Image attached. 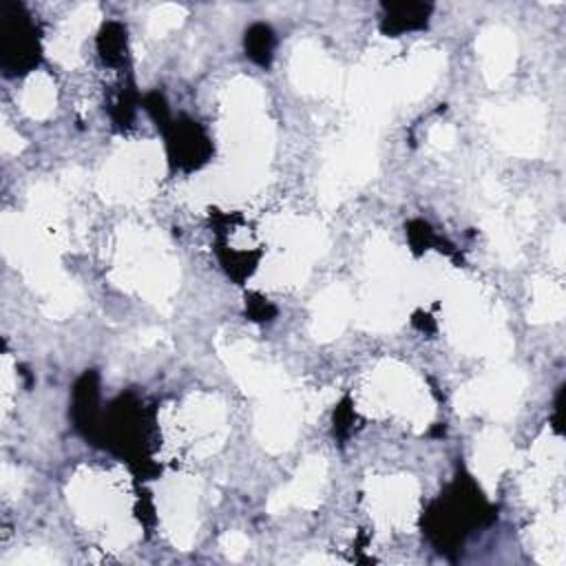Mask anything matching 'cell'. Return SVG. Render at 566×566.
I'll list each match as a JSON object with an SVG mask.
<instances>
[{"label":"cell","instance_id":"4316f807","mask_svg":"<svg viewBox=\"0 0 566 566\" xmlns=\"http://www.w3.org/2000/svg\"><path fill=\"white\" fill-rule=\"evenodd\" d=\"M221 548H223V553H226L230 559H241V557L248 553L250 542H248V537H245L243 533H239V531H228V533L221 537Z\"/></svg>","mask_w":566,"mask_h":566},{"label":"cell","instance_id":"9c48e42d","mask_svg":"<svg viewBox=\"0 0 566 566\" xmlns=\"http://www.w3.org/2000/svg\"><path fill=\"white\" fill-rule=\"evenodd\" d=\"M482 119L497 146L513 155H533L544 137V111L533 99L489 106Z\"/></svg>","mask_w":566,"mask_h":566},{"label":"cell","instance_id":"ffe728a7","mask_svg":"<svg viewBox=\"0 0 566 566\" xmlns=\"http://www.w3.org/2000/svg\"><path fill=\"white\" fill-rule=\"evenodd\" d=\"M99 18L97 4L77 7L69 20L60 27V31L49 42V55L62 66H75L80 60V46L88 31L95 27Z\"/></svg>","mask_w":566,"mask_h":566},{"label":"cell","instance_id":"d6986e66","mask_svg":"<svg viewBox=\"0 0 566 566\" xmlns=\"http://www.w3.org/2000/svg\"><path fill=\"white\" fill-rule=\"evenodd\" d=\"M354 303H352V294L345 285L334 283L329 287H325L316 301H314V310H312V334L316 340H332L336 336H340V332L345 329L349 316H352Z\"/></svg>","mask_w":566,"mask_h":566},{"label":"cell","instance_id":"2e32d148","mask_svg":"<svg viewBox=\"0 0 566 566\" xmlns=\"http://www.w3.org/2000/svg\"><path fill=\"white\" fill-rule=\"evenodd\" d=\"M513 464V444L509 436L497 429L489 427L480 433L473 447V471L482 486L491 493L502 478V473Z\"/></svg>","mask_w":566,"mask_h":566},{"label":"cell","instance_id":"f1b7e54d","mask_svg":"<svg viewBox=\"0 0 566 566\" xmlns=\"http://www.w3.org/2000/svg\"><path fill=\"white\" fill-rule=\"evenodd\" d=\"M548 252H551V259L553 263L562 270L564 268V259H566V232H564V226H557L551 241H548Z\"/></svg>","mask_w":566,"mask_h":566},{"label":"cell","instance_id":"83f0119b","mask_svg":"<svg viewBox=\"0 0 566 566\" xmlns=\"http://www.w3.org/2000/svg\"><path fill=\"white\" fill-rule=\"evenodd\" d=\"M455 142V130L449 124H436L429 130V146L436 150H449Z\"/></svg>","mask_w":566,"mask_h":566},{"label":"cell","instance_id":"7c38bea8","mask_svg":"<svg viewBox=\"0 0 566 566\" xmlns=\"http://www.w3.org/2000/svg\"><path fill=\"white\" fill-rule=\"evenodd\" d=\"M367 502L376 522L385 528H405L418 509V484L409 475H382L367 482Z\"/></svg>","mask_w":566,"mask_h":566},{"label":"cell","instance_id":"4dcf8cb0","mask_svg":"<svg viewBox=\"0 0 566 566\" xmlns=\"http://www.w3.org/2000/svg\"><path fill=\"white\" fill-rule=\"evenodd\" d=\"M0 139H2V148L7 150V153H15V150H20L22 148V139L18 137V135H13L11 133V128L4 124L2 126V135H0Z\"/></svg>","mask_w":566,"mask_h":566},{"label":"cell","instance_id":"8fae6325","mask_svg":"<svg viewBox=\"0 0 566 566\" xmlns=\"http://www.w3.org/2000/svg\"><path fill=\"white\" fill-rule=\"evenodd\" d=\"M303 416H310L307 398L294 394L290 385L263 398L256 411V436L261 444L270 451L287 449L298 433Z\"/></svg>","mask_w":566,"mask_h":566},{"label":"cell","instance_id":"ac0fdd59","mask_svg":"<svg viewBox=\"0 0 566 566\" xmlns=\"http://www.w3.org/2000/svg\"><path fill=\"white\" fill-rule=\"evenodd\" d=\"M292 80L303 93H325L336 84V69L325 51L305 40L294 49L292 55Z\"/></svg>","mask_w":566,"mask_h":566},{"label":"cell","instance_id":"5bb4252c","mask_svg":"<svg viewBox=\"0 0 566 566\" xmlns=\"http://www.w3.org/2000/svg\"><path fill=\"white\" fill-rule=\"evenodd\" d=\"M564 473V442L553 436L544 433L531 449L528 469L522 480V491L531 504H544L553 484Z\"/></svg>","mask_w":566,"mask_h":566},{"label":"cell","instance_id":"44dd1931","mask_svg":"<svg viewBox=\"0 0 566 566\" xmlns=\"http://www.w3.org/2000/svg\"><path fill=\"white\" fill-rule=\"evenodd\" d=\"M442 69V55L433 49H422L409 57V62L391 75L394 97L416 99L429 91Z\"/></svg>","mask_w":566,"mask_h":566},{"label":"cell","instance_id":"30bf717a","mask_svg":"<svg viewBox=\"0 0 566 566\" xmlns=\"http://www.w3.org/2000/svg\"><path fill=\"white\" fill-rule=\"evenodd\" d=\"M197 502L199 484L192 478H168L157 491V509L164 531L170 542L181 551L190 548L197 535Z\"/></svg>","mask_w":566,"mask_h":566},{"label":"cell","instance_id":"4fadbf2b","mask_svg":"<svg viewBox=\"0 0 566 566\" xmlns=\"http://www.w3.org/2000/svg\"><path fill=\"white\" fill-rule=\"evenodd\" d=\"M219 352L234 376V380L241 385L245 394L268 398L281 389L287 387V378L283 371L270 367L261 358L254 356L250 343L245 340H226L219 343Z\"/></svg>","mask_w":566,"mask_h":566},{"label":"cell","instance_id":"d4e9b609","mask_svg":"<svg viewBox=\"0 0 566 566\" xmlns=\"http://www.w3.org/2000/svg\"><path fill=\"white\" fill-rule=\"evenodd\" d=\"M484 228L491 237V243L497 250V256L509 263L515 265L520 259V239L515 232V226L511 223V219L506 214H502L500 210H493L484 217Z\"/></svg>","mask_w":566,"mask_h":566},{"label":"cell","instance_id":"52a82bcc","mask_svg":"<svg viewBox=\"0 0 566 566\" xmlns=\"http://www.w3.org/2000/svg\"><path fill=\"white\" fill-rule=\"evenodd\" d=\"M376 170V150L367 135L356 133L334 144L321 170V199L338 203L347 188L367 181Z\"/></svg>","mask_w":566,"mask_h":566},{"label":"cell","instance_id":"9a60e30c","mask_svg":"<svg viewBox=\"0 0 566 566\" xmlns=\"http://www.w3.org/2000/svg\"><path fill=\"white\" fill-rule=\"evenodd\" d=\"M325 478H327V462L318 455L307 458L296 471L294 480L281 486L276 493H272V497L268 500V511L279 515L292 506L314 509L323 497Z\"/></svg>","mask_w":566,"mask_h":566},{"label":"cell","instance_id":"f546056e","mask_svg":"<svg viewBox=\"0 0 566 566\" xmlns=\"http://www.w3.org/2000/svg\"><path fill=\"white\" fill-rule=\"evenodd\" d=\"M22 482H24V478L18 469H11L9 464L2 467V491L7 495H18L22 489Z\"/></svg>","mask_w":566,"mask_h":566},{"label":"cell","instance_id":"6da1fadb","mask_svg":"<svg viewBox=\"0 0 566 566\" xmlns=\"http://www.w3.org/2000/svg\"><path fill=\"white\" fill-rule=\"evenodd\" d=\"M113 279L153 303L166 301L179 281L177 259L161 234L128 228L119 234L115 250Z\"/></svg>","mask_w":566,"mask_h":566},{"label":"cell","instance_id":"603a6c76","mask_svg":"<svg viewBox=\"0 0 566 566\" xmlns=\"http://www.w3.org/2000/svg\"><path fill=\"white\" fill-rule=\"evenodd\" d=\"M566 312L564 287L551 279H537L531 292L528 321L531 323H553L559 321Z\"/></svg>","mask_w":566,"mask_h":566},{"label":"cell","instance_id":"ba28073f","mask_svg":"<svg viewBox=\"0 0 566 566\" xmlns=\"http://www.w3.org/2000/svg\"><path fill=\"white\" fill-rule=\"evenodd\" d=\"M526 378L520 369L506 367L489 371L480 378H473L455 394L458 413H484L497 420H504L515 413L520 398L524 394Z\"/></svg>","mask_w":566,"mask_h":566},{"label":"cell","instance_id":"cb8c5ba5","mask_svg":"<svg viewBox=\"0 0 566 566\" xmlns=\"http://www.w3.org/2000/svg\"><path fill=\"white\" fill-rule=\"evenodd\" d=\"M22 111L33 119H44L55 108V84L44 73H33L20 95Z\"/></svg>","mask_w":566,"mask_h":566},{"label":"cell","instance_id":"3957f363","mask_svg":"<svg viewBox=\"0 0 566 566\" xmlns=\"http://www.w3.org/2000/svg\"><path fill=\"white\" fill-rule=\"evenodd\" d=\"M444 325L453 343L473 354L509 356L513 340L497 316V305L489 303L475 285L458 283L447 301Z\"/></svg>","mask_w":566,"mask_h":566},{"label":"cell","instance_id":"8992f818","mask_svg":"<svg viewBox=\"0 0 566 566\" xmlns=\"http://www.w3.org/2000/svg\"><path fill=\"white\" fill-rule=\"evenodd\" d=\"M172 438L179 449L192 455H208L223 444L228 433L226 409L210 394L188 396L172 413Z\"/></svg>","mask_w":566,"mask_h":566},{"label":"cell","instance_id":"7402d4cb","mask_svg":"<svg viewBox=\"0 0 566 566\" xmlns=\"http://www.w3.org/2000/svg\"><path fill=\"white\" fill-rule=\"evenodd\" d=\"M531 544L537 562L548 566H562L566 559V524L562 511L544 513L531 528Z\"/></svg>","mask_w":566,"mask_h":566},{"label":"cell","instance_id":"e0dca14e","mask_svg":"<svg viewBox=\"0 0 566 566\" xmlns=\"http://www.w3.org/2000/svg\"><path fill=\"white\" fill-rule=\"evenodd\" d=\"M475 46H478L484 80L491 86L504 82L511 75L517 57L515 35L504 27H489L482 31Z\"/></svg>","mask_w":566,"mask_h":566},{"label":"cell","instance_id":"7a4b0ae2","mask_svg":"<svg viewBox=\"0 0 566 566\" xmlns=\"http://www.w3.org/2000/svg\"><path fill=\"white\" fill-rule=\"evenodd\" d=\"M360 409L398 418L416 429L427 427L433 416L427 385L396 360H382L369 371L360 387Z\"/></svg>","mask_w":566,"mask_h":566},{"label":"cell","instance_id":"277c9868","mask_svg":"<svg viewBox=\"0 0 566 566\" xmlns=\"http://www.w3.org/2000/svg\"><path fill=\"white\" fill-rule=\"evenodd\" d=\"M69 504L86 526H102L113 546H126L137 528L126 513L124 482L95 471H80L69 482Z\"/></svg>","mask_w":566,"mask_h":566},{"label":"cell","instance_id":"484cf974","mask_svg":"<svg viewBox=\"0 0 566 566\" xmlns=\"http://www.w3.org/2000/svg\"><path fill=\"white\" fill-rule=\"evenodd\" d=\"M184 13H186L184 7L179 4H159L148 18V31L153 35H166L168 31L181 24Z\"/></svg>","mask_w":566,"mask_h":566},{"label":"cell","instance_id":"5b68a950","mask_svg":"<svg viewBox=\"0 0 566 566\" xmlns=\"http://www.w3.org/2000/svg\"><path fill=\"white\" fill-rule=\"evenodd\" d=\"M164 168L161 148L155 142H133L104 164L99 190L113 201H139L157 186Z\"/></svg>","mask_w":566,"mask_h":566}]
</instances>
